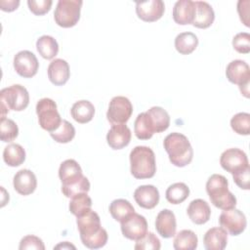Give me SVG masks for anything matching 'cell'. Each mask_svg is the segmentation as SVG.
<instances>
[{"instance_id": "cell-29", "label": "cell", "mask_w": 250, "mask_h": 250, "mask_svg": "<svg viewBox=\"0 0 250 250\" xmlns=\"http://www.w3.org/2000/svg\"><path fill=\"white\" fill-rule=\"evenodd\" d=\"M3 159L8 166H20L25 160V150L19 144H10L4 148Z\"/></svg>"}, {"instance_id": "cell-1", "label": "cell", "mask_w": 250, "mask_h": 250, "mask_svg": "<svg viewBox=\"0 0 250 250\" xmlns=\"http://www.w3.org/2000/svg\"><path fill=\"white\" fill-rule=\"evenodd\" d=\"M76 224L84 246L89 249H99L106 244L108 235L101 226V219L98 213L91 209L78 216Z\"/></svg>"}, {"instance_id": "cell-17", "label": "cell", "mask_w": 250, "mask_h": 250, "mask_svg": "<svg viewBox=\"0 0 250 250\" xmlns=\"http://www.w3.org/2000/svg\"><path fill=\"white\" fill-rule=\"evenodd\" d=\"M195 2L191 0H179L173 8V20L176 23L185 25L192 24L195 16Z\"/></svg>"}, {"instance_id": "cell-14", "label": "cell", "mask_w": 250, "mask_h": 250, "mask_svg": "<svg viewBox=\"0 0 250 250\" xmlns=\"http://www.w3.org/2000/svg\"><path fill=\"white\" fill-rule=\"evenodd\" d=\"M226 76L230 83L238 87L247 86L250 83V67L242 60L231 61L227 65Z\"/></svg>"}, {"instance_id": "cell-40", "label": "cell", "mask_w": 250, "mask_h": 250, "mask_svg": "<svg viewBox=\"0 0 250 250\" xmlns=\"http://www.w3.org/2000/svg\"><path fill=\"white\" fill-rule=\"evenodd\" d=\"M232 46L236 52L248 54L250 52V34L248 32L237 33L232 39Z\"/></svg>"}, {"instance_id": "cell-24", "label": "cell", "mask_w": 250, "mask_h": 250, "mask_svg": "<svg viewBox=\"0 0 250 250\" xmlns=\"http://www.w3.org/2000/svg\"><path fill=\"white\" fill-rule=\"evenodd\" d=\"M196 11L192 25L197 28L209 27L215 20V13L212 6L205 1H195Z\"/></svg>"}, {"instance_id": "cell-41", "label": "cell", "mask_w": 250, "mask_h": 250, "mask_svg": "<svg viewBox=\"0 0 250 250\" xmlns=\"http://www.w3.org/2000/svg\"><path fill=\"white\" fill-rule=\"evenodd\" d=\"M52 0H28L27 5L31 13L36 16H42L48 13L52 7Z\"/></svg>"}, {"instance_id": "cell-10", "label": "cell", "mask_w": 250, "mask_h": 250, "mask_svg": "<svg viewBox=\"0 0 250 250\" xmlns=\"http://www.w3.org/2000/svg\"><path fill=\"white\" fill-rule=\"evenodd\" d=\"M14 68L20 76L31 78L37 73L39 62L36 56L32 52L23 50L15 55Z\"/></svg>"}, {"instance_id": "cell-6", "label": "cell", "mask_w": 250, "mask_h": 250, "mask_svg": "<svg viewBox=\"0 0 250 250\" xmlns=\"http://www.w3.org/2000/svg\"><path fill=\"white\" fill-rule=\"evenodd\" d=\"M82 4L81 0H59L54 12L56 23L64 28L74 26L80 19Z\"/></svg>"}, {"instance_id": "cell-7", "label": "cell", "mask_w": 250, "mask_h": 250, "mask_svg": "<svg viewBox=\"0 0 250 250\" xmlns=\"http://www.w3.org/2000/svg\"><path fill=\"white\" fill-rule=\"evenodd\" d=\"M36 113L41 128L50 133L58 129L62 120L58 111L57 104L49 98H43L38 101Z\"/></svg>"}, {"instance_id": "cell-37", "label": "cell", "mask_w": 250, "mask_h": 250, "mask_svg": "<svg viewBox=\"0 0 250 250\" xmlns=\"http://www.w3.org/2000/svg\"><path fill=\"white\" fill-rule=\"evenodd\" d=\"M19 135V128L12 119L1 117L0 121V139L4 143L13 142Z\"/></svg>"}, {"instance_id": "cell-38", "label": "cell", "mask_w": 250, "mask_h": 250, "mask_svg": "<svg viewBox=\"0 0 250 250\" xmlns=\"http://www.w3.org/2000/svg\"><path fill=\"white\" fill-rule=\"evenodd\" d=\"M90 182L89 180L84 176L80 181H78L75 184L69 185V186H62V192L63 193L64 196L68 198H72L73 196L83 193V192H88L90 190Z\"/></svg>"}, {"instance_id": "cell-26", "label": "cell", "mask_w": 250, "mask_h": 250, "mask_svg": "<svg viewBox=\"0 0 250 250\" xmlns=\"http://www.w3.org/2000/svg\"><path fill=\"white\" fill-rule=\"evenodd\" d=\"M154 133H161L168 129L170 125V116L168 112L160 106H152L146 111Z\"/></svg>"}, {"instance_id": "cell-27", "label": "cell", "mask_w": 250, "mask_h": 250, "mask_svg": "<svg viewBox=\"0 0 250 250\" xmlns=\"http://www.w3.org/2000/svg\"><path fill=\"white\" fill-rule=\"evenodd\" d=\"M173 247L176 250H194L198 244L197 235L190 229H183L174 235Z\"/></svg>"}, {"instance_id": "cell-22", "label": "cell", "mask_w": 250, "mask_h": 250, "mask_svg": "<svg viewBox=\"0 0 250 250\" xmlns=\"http://www.w3.org/2000/svg\"><path fill=\"white\" fill-rule=\"evenodd\" d=\"M187 213L192 223L196 225H203L209 221L211 209L205 200L197 198L189 203Z\"/></svg>"}, {"instance_id": "cell-21", "label": "cell", "mask_w": 250, "mask_h": 250, "mask_svg": "<svg viewBox=\"0 0 250 250\" xmlns=\"http://www.w3.org/2000/svg\"><path fill=\"white\" fill-rule=\"evenodd\" d=\"M59 177L62 186H69L80 181L84 176L78 162L74 159L64 160L59 169Z\"/></svg>"}, {"instance_id": "cell-16", "label": "cell", "mask_w": 250, "mask_h": 250, "mask_svg": "<svg viewBox=\"0 0 250 250\" xmlns=\"http://www.w3.org/2000/svg\"><path fill=\"white\" fill-rule=\"evenodd\" d=\"M15 190L21 195H29L36 189L37 180L35 174L28 169H21L16 173L13 180Z\"/></svg>"}, {"instance_id": "cell-15", "label": "cell", "mask_w": 250, "mask_h": 250, "mask_svg": "<svg viewBox=\"0 0 250 250\" xmlns=\"http://www.w3.org/2000/svg\"><path fill=\"white\" fill-rule=\"evenodd\" d=\"M131 130L125 124H113L106 134V142L112 149H121L131 141Z\"/></svg>"}, {"instance_id": "cell-8", "label": "cell", "mask_w": 250, "mask_h": 250, "mask_svg": "<svg viewBox=\"0 0 250 250\" xmlns=\"http://www.w3.org/2000/svg\"><path fill=\"white\" fill-rule=\"evenodd\" d=\"M133 113V105L130 100L123 96H116L109 102L106 112L107 120L113 124H125Z\"/></svg>"}, {"instance_id": "cell-11", "label": "cell", "mask_w": 250, "mask_h": 250, "mask_svg": "<svg viewBox=\"0 0 250 250\" xmlns=\"http://www.w3.org/2000/svg\"><path fill=\"white\" fill-rule=\"evenodd\" d=\"M220 164L224 170L234 174L249 166L246 153L236 147L225 150L220 157Z\"/></svg>"}, {"instance_id": "cell-30", "label": "cell", "mask_w": 250, "mask_h": 250, "mask_svg": "<svg viewBox=\"0 0 250 250\" xmlns=\"http://www.w3.org/2000/svg\"><path fill=\"white\" fill-rule=\"evenodd\" d=\"M198 45V38L192 32H182L175 38V48L182 55L191 54Z\"/></svg>"}, {"instance_id": "cell-9", "label": "cell", "mask_w": 250, "mask_h": 250, "mask_svg": "<svg viewBox=\"0 0 250 250\" xmlns=\"http://www.w3.org/2000/svg\"><path fill=\"white\" fill-rule=\"evenodd\" d=\"M219 224L230 235H238L246 229L247 220L242 211L231 208L223 210L219 217Z\"/></svg>"}, {"instance_id": "cell-4", "label": "cell", "mask_w": 250, "mask_h": 250, "mask_svg": "<svg viewBox=\"0 0 250 250\" xmlns=\"http://www.w3.org/2000/svg\"><path fill=\"white\" fill-rule=\"evenodd\" d=\"M228 186L227 178L220 174H213L206 183V191L211 203L222 210L231 209L236 205V198L229 190Z\"/></svg>"}, {"instance_id": "cell-5", "label": "cell", "mask_w": 250, "mask_h": 250, "mask_svg": "<svg viewBox=\"0 0 250 250\" xmlns=\"http://www.w3.org/2000/svg\"><path fill=\"white\" fill-rule=\"evenodd\" d=\"M0 104L1 117H5L10 110L21 111L25 109L29 104V94L23 86L14 84L1 90Z\"/></svg>"}, {"instance_id": "cell-36", "label": "cell", "mask_w": 250, "mask_h": 250, "mask_svg": "<svg viewBox=\"0 0 250 250\" xmlns=\"http://www.w3.org/2000/svg\"><path fill=\"white\" fill-rule=\"evenodd\" d=\"M231 129L238 135L250 134V114L247 112H238L230 119Z\"/></svg>"}, {"instance_id": "cell-3", "label": "cell", "mask_w": 250, "mask_h": 250, "mask_svg": "<svg viewBox=\"0 0 250 250\" xmlns=\"http://www.w3.org/2000/svg\"><path fill=\"white\" fill-rule=\"evenodd\" d=\"M130 171L136 179L152 178L156 172L153 150L145 146H135L130 152Z\"/></svg>"}, {"instance_id": "cell-42", "label": "cell", "mask_w": 250, "mask_h": 250, "mask_svg": "<svg viewBox=\"0 0 250 250\" xmlns=\"http://www.w3.org/2000/svg\"><path fill=\"white\" fill-rule=\"evenodd\" d=\"M19 249L20 250H24V249L44 250L45 249V245H44L42 239L39 238L38 236L26 235V236H23L21 239Z\"/></svg>"}, {"instance_id": "cell-35", "label": "cell", "mask_w": 250, "mask_h": 250, "mask_svg": "<svg viewBox=\"0 0 250 250\" xmlns=\"http://www.w3.org/2000/svg\"><path fill=\"white\" fill-rule=\"evenodd\" d=\"M92 208V199L87 192L79 193L73 196L69 202V211L74 216L78 217Z\"/></svg>"}, {"instance_id": "cell-39", "label": "cell", "mask_w": 250, "mask_h": 250, "mask_svg": "<svg viewBox=\"0 0 250 250\" xmlns=\"http://www.w3.org/2000/svg\"><path fill=\"white\" fill-rule=\"evenodd\" d=\"M161 244L159 238L153 232H146L143 237L136 240V250H158Z\"/></svg>"}, {"instance_id": "cell-13", "label": "cell", "mask_w": 250, "mask_h": 250, "mask_svg": "<svg viewBox=\"0 0 250 250\" xmlns=\"http://www.w3.org/2000/svg\"><path fill=\"white\" fill-rule=\"evenodd\" d=\"M165 5L162 0H148L136 3V13L139 19L146 22L156 21L163 16Z\"/></svg>"}, {"instance_id": "cell-25", "label": "cell", "mask_w": 250, "mask_h": 250, "mask_svg": "<svg viewBox=\"0 0 250 250\" xmlns=\"http://www.w3.org/2000/svg\"><path fill=\"white\" fill-rule=\"evenodd\" d=\"M70 113L72 118L81 124L90 122L95 114V106L94 104L87 101V100H81L78 102H75L70 109Z\"/></svg>"}, {"instance_id": "cell-32", "label": "cell", "mask_w": 250, "mask_h": 250, "mask_svg": "<svg viewBox=\"0 0 250 250\" xmlns=\"http://www.w3.org/2000/svg\"><path fill=\"white\" fill-rule=\"evenodd\" d=\"M134 132L140 140H148L153 136V127L146 111L138 114L134 123Z\"/></svg>"}, {"instance_id": "cell-31", "label": "cell", "mask_w": 250, "mask_h": 250, "mask_svg": "<svg viewBox=\"0 0 250 250\" xmlns=\"http://www.w3.org/2000/svg\"><path fill=\"white\" fill-rule=\"evenodd\" d=\"M109 213L111 217L117 221V222H122L125 220L127 217H129L131 214L135 213V209L133 205L126 199L123 198H118L114 199L110 204H109Z\"/></svg>"}, {"instance_id": "cell-18", "label": "cell", "mask_w": 250, "mask_h": 250, "mask_svg": "<svg viewBox=\"0 0 250 250\" xmlns=\"http://www.w3.org/2000/svg\"><path fill=\"white\" fill-rule=\"evenodd\" d=\"M135 201L145 209H152L159 202V191L152 185H144L134 191Z\"/></svg>"}, {"instance_id": "cell-33", "label": "cell", "mask_w": 250, "mask_h": 250, "mask_svg": "<svg viewBox=\"0 0 250 250\" xmlns=\"http://www.w3.org/2000/svg\"><path fill=\"white\" fill-rule=\"evenodd\" d=\"M189 195V188L185 183H175L168 187L165 197L171 204H180Z\"/></svg>"}, {"instance_id": "cell-12", "label": "cell", "mask_w": 250, "mask_h": 250, "mask_svg": "<svg viewBox=\"0 0 250 250\" xmlns=\"http://www.w3.org/2000/svg\"><path fill=\"white\" fill-rule=\"evenodd\" d=\"M122 234L130 240H138L147 232V222L140 214L133 213L121 222Z\"/></svg>"}, {"instance_id": "cell-44", "label": "cell", "mask_w": 250, "mask_h": 250, "mask_svg": "<svg viewBox=\"0 0 250 250\" xmlns=\"http://www.w3.org/2000/svg\"><path fill=\"white\" fill-rule=\"evenodd\" d=\"M249 4L250 2L248 0H239L237 2V12L240 18V21L246 25L249 26V21H248V15H249Z\"/></svg>"}, {"instance_id": "cell-43", "label": "cell", "mask_w": 250, "mask_h": 250, "mask_svg": "<svg viewBox=\"0 0 250 250\" xmlns=\"http://www.w3.org/2000/svg\"><path fill=\"white\" fill-rule=\"evenodd\" d=\"M233 182L242 189L248 190L250 188V167H246L234 174H232Z\"/></svg>"}, {"instance_id": "cell-28", "label": "cell", "mask_w": 250, "mask_h": 250, "mask_svg": "<svg viewBox=\"0 0 250 250\" xmlns=\"http://www.w3.org/2000/svg\"><path fill=\"white\" fill-rule=\"evenodd\" d=\"M36 49L39 55L46 60L54 59L59 53L57 40L50 35H42L36 41Z\"/></svg>"}, {"instance_id": "cell-46", "label": "cell", "mask_w": 250, "mask_h": 250, "mask_svg": "<svg viewBox=\"0 0 250 250\" xmlns=\"http://www.w3.org/2000/svg\"><path fill=\"white\" fill-rule=\"evenodd\" d=\"M55 248H62V249H64V248H72V249H75V246L74 245H72V244H69L67 241H64V242H62V243H61V244H58L57 246H55L54 247V249Z\"/></svg>"}, {"instance_id": "cell-23", "label": "cell", "mask_w": 250, "mask_h": 250, "mask_svg": "<svg viewBox=\"0 0 250 250\" xmlns=\"http://www.w3.org/2000/svg\"><path fill=\"white\" fill-rule=\"evenodd\" d=\"M203 244L207 250H223L228 244V232L223 228H211L203 236Z\"/></svg>"}, {"instance_id": "cell-20", "label": "cell", "mask_w": 250, "mask_h": 250, "mask_svg": "<svg viewBox=\"0 0 250 250\" xmlns=\"http://www.w3.org/2000/svg\"><path fill=\"white\" fill-rule=\"evenodd\" d=\"M49 80L56 86L64 85L70 76L69 65L66 61L62 59L53 60L47 69Z\"/></svg>"}, {"instance_id": "cell-2", "label": "cell", "mask_w": 250, "mask_h": 250, "mask_svg": "<svg viewBox=\"0 0 250 250\" xmlns=\"http://www.w3.org/2000/svg\"><path fill=\"white\" fill-rule=\"evenodd\" d=\"M163 146L173 165L185 167L191 162L193 149L185 135L176 132L169 134L163 141Z\"/></svg>"}, {"instance_id": "cell-34", "label": "cell", "mask_w": 250, "mask_h": 250, "mask_svg": "<svg viewBox=\"0 0 250 250\" xmlns=\"http://www.w3.org/2000/svg\"><path fill=\"white\" fill-rule=\"evenodd\" d=\"M52 139L60 144H66L73 140L75 137L74 126L65 119H62L58 129L50 133Z\"/></svg>"}, {"instance_id": "cell-45", "label": "cell", "mask_w": 250, "mask_h": 250, "mask_svg": "<svg viewBox=\"0 0 250 250\" xmlns=\"http://www.w3.org/2000/svg\"><path fill=\"white\" fill-rule=\"evenodd\" d=\"M20 5L19 0H1L0 1V9L5 12H13L18 9Z\"/></svg>"}, {"instance_id": "cell-19", "label": "cell", "mask_w": 250, "mask_h": 250, "mask_svg": "<svg viewBox=\"0 0 250 250\" xmlns=\"http://www.w3.org/2000/svg\"><path fill=\"white\" fill-rule=\"evenodd\" d=\"M156 231L164 238H170L176 234L177 222L175 214L169 209L161 210L155 220Z\"/></svg>"}]
</instances>
